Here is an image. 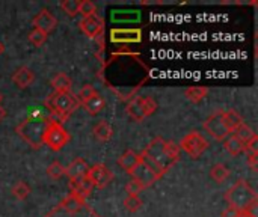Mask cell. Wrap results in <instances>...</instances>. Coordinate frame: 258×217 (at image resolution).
I'll use <instances>...</instances> for the list:
<instances>
[{
    "label": "cell",
    "instance_id": "8992f818",
    "mask_svg": "<svg viewBox=\"0 0 258 217\" xmlns=\"http://www.w3.org/2000/svg\"><path fill=\"white\" fill-rule=\"evenodd\" d=\"M71 136L65 130V127L56 121H48L44 134H42V143L47 145L51 151H60L65 145H68Z\"/></svg>",
    "mask_w": 258,
    "mask_h": 217
},
{
    "label": "cell",
    "instance_id": "ac0fdd59",
    "mask_svg": "<svg viewBox=\"0 0 258 217\" xmlns=\"http://www.w3.org/2000/svg\"><path fill=\"white\" fill-rule=\"evenodd\" d=\"M141 20V12L135 9L127 11H112L110 21L112 23H138Z\"/></svg>",
    "mask_w": 258,
    "mask_h": 217
},
{
    "label": "cell",
    "instance_id": "74e56055",
    "mask_svg": "<svg viewBox=\"0 0 258 217\" xmlns=\"http://www.w3.org/2000/svg\"><path fill=\"white\" fill-rule=\"evenodd\" d=\"M222 217H242V211H239L233 207H228L222 211Z\"/></svg>",
    "mask_w": 258,
    "mask_h": 217
},
{
    "label": "cell",
    "instance_id": "b9f144b4",
    "mask_svg": "<svg viewBox=\"0 0 258 217\" xmlns=\"http://www.w3.org/2000/svg\"><path fill=\"white\" fill-rule=\"evenodd\" d=\"M2 101H3V95L0 94V106H2Z\"/></svg>",
    "mask_w": 258,
    "mask_h": 217
},
{
    "label": "cell",
    "instance_id": "ab89813d",
    "mask_svg": "<svg viewBox=\"0 0 258 217\" xmlns=\"http://www.w3.org/2000/svg\"><path fill=\"white\" fill-rule=\"evenodd\" d=\"M5 116H6V110H5V109H3V107L0 106V122H2L3 119H5Z\"/></svg>",
    "mask_w": 258,
    "mask_h": 217
},
{
    "label": "cell",
    "instance_id": "4fadbf2b",
    "mask_svg": "<svg viewBox=\"0 0 258 217\" xmlns=\"http://www.w3.org/2000/svg\"><path fill=\"white\" fill-rule=\"evenodd\" d=\"M128 175H132L133 177V180L135 181H138L144 189H147V187H150L151 184H154L157 180H160L142 160H139V163L135 166V169L128 174Z\"/></svg>",
    "mask_w": 258,
    "mask_h": 217
},
{
    "label": "cell",
    "instance_id": "cb8c5ba5",
    "mask_svg": "<svg viewBox=\"0 0 258 217\" xmlns=\"http://www.w3.org/2000/svg\"><path fill=\"white\" fill-rule=\"evenodd\" d=\"M230 174H231L230 169H228L224 163H216V165H213L212 169H210V178H212L213 181H216L218 184L227 181V180L230 178Z\"/></svg>",
    "mask_w": 258,
    "mask_h": 217
},
{
    "label": "cell",
    "instance_id": "6da1fadb",
    "mask_svg": "<svg viewBox=\"0 0 258 217\" xmlns=\"http://www.w3.org/2000/svg\"><path fill=\"white\" fill-rule=\"evenodd\" d=\"M147 157H150L165 174L180 162V148L174 142L165 140L162 137H154L150 145L142 151Z\"/></svg>",
    "mask_w": 258,
    "mask_h": 217
},
{
    "label": "cell",
    "instance_id": "9a60e30c",
    "mask_svg": "<svg viewBox=\"0 0 258 217\" xmlns=\"http://www.w3.org/2000/svg\"><path fill=\"white\" fill-rule=\"evenodd\" d=\"M33 82H35V73L29 66H20L12 74V83L20 89L29 88Z\"/></svg>",
    "mask_w": 258,
    "mask_h": 217
},
{
    "label": "cell",
    "instance_id": "7402d4cb",
    "mask_svg": "<svg viewBox=\"0 0 258 217\" xmlns=\"http://www.w3.org/2000/svg\"><path fill=\"white\" fill-rule=\"evenodd\" d=\"M92 133H94V136H95L97 140H100V142H109L112 139V136H113V128H112V125L107 121H100V122H97L94 125Z\"/></svg>",
    "mask_w": 258,
    "mask_h": 217
},
{
    "label": "cell",
    "instance_id": "8d00e7d4",
    "mask_svg": "<svg viewBox=\"0 0 258 217\" xmlns=\"http://www.w3.org/2000/svg\"><path fill=\"white\" fill-rule=\"evenodd\" d=\"M246 156H251V154H258V136L252 137L246 145H245V153Z\"/></svg>",
    "mask_w": 258,
    "mask_h": 217
},
{
    "label": "cell",
    "instance_id": "44dd1931",
    "mask_svg": "<svg viewBox=\"0 0 258 217\" xmlns=\"http://www.w3.org/2000/svg\"><path fill=\"white\" fill-rule=\"evenodd\" d=\"M139 160H141V154H138V153L133 151V150H127V151L118 159V165H119L127 174H130V172L135 169V166L139 163Z\"/></svg>",
    "mask_w": 258,
    "mask_h": 217
},
{
    "label": "cell",
    "instance_id": "7bdbcfd3",
    "mask_svg": "<svg viewBox=\"0 0 258 217\" xmlns=\"http://www.w3.org/2000/svg\"><path fill=\"white\" fill-rule=\"evenodd\" d=\"M242 217H245V216H243V214H242Z\"/></svg>",
    "mask_w": 258,
    "mask_h": 217
},
{
    "label": "cell",
    "instance_id": "4dcf8cb0",
    "mask_svg": "<svg viewBox=\"0 0 258 217\" xmlns=\"http://www.w3.org/2000/svg\"><path fill=\"white\" fill-rule=\"evenodd\" d=\"M97 12V6L94 2L91 0H82L79 2V14H82L83 17H91V15H95Z\"/></svg>",
    "mask_w": 258,
    "mask_h": 217
},
{
    "label": "cell",
    "instance_id": "d6a6232c",
    "mask_svg": "<svg viewBox=\"0 0 258 217\" xmlns=\"http://www.w3.org/2000/svg\"><path fill=\"white\" fill-rule=\"evenodd\" d=\"M97 94V91H95V88L92 86V85H85L80 91H79V94H77V101H79V104H83L85 101H88L91 97H94Z\"/></svg>",
    "mask_w": 258,
    "mask_h": 217
},
{
    "label": "cell",
    "instance_id": "2e32d148",
    "mask_svg": "<svg viewBox=\"0 0 258 217\" xmlns=\"http://www.w3.org/2000/svg\"><path fill=\"white\" fill-rule=\"evenodd\" d=\"M70 189H71L70 193H73V195H76V196H79V198H82V199H86V198L91 196V193H92V190H94V186H92V184L89 183V180L85 177V178L71 181V183H70Z\"/></svg>",
    "mask_w": 258,
    "mask_h": 217
},
{
    "label": "cell",
    "instance_id": "83f0119b",
    "mask_svg": "<svg viewBox=\"0 0 258 217\" xmlns=\"http://www.w3.org/2000/svg\"><path fill=\"white\" fill-rule=\"evenodd\" d=\"M12 195L15 199L18 201H26L27 196L30 195V187L24 183V181H18L17 184H14L12 187Z\"/></svg>",
    "mask_w": 258,
    "mask_h": 217
},
{
    "label": "cell",
    "instance_id": "7a4b0ae2",
    "mask_svg": "<svg viewBox=\"0 0 258 217\" xmlns=\"http://www.w3.org/2000/svg\"><path fill=\"white\" fill-rule=\"evenodd\" d=\"M45 217H100L88 204L73 193H68Z\"/></svg>",
    "mask_w": 258,
    "mask_h": 217
},
{
    "label": "cell",
    "instance_id": "ba28073f",
    "mask_svg": "<svg viewBox=\"0 0 258 217\" xmlns=\"http://www.w3.org/2000/svg\"><path fill=\"white\" fill-rule=\"evenodd\" d=\"M203 127H204V130H206L207 133H210V136H212L213 139H216V140H225V139L231 134V131H230V128L227 127L225 119H224V110H216L213 115H210V116L204 121Z\"/></svg>",
    "mask_w": 258,
    "mask_h": 217
},
{
    "label": "cell",
    "instance_id": "e575fe53",
    "mask_svg": "<svg viewBox=\"0 0 258 217\" xmlns=\"http://www.w3.org/2000/svg\"><path fill=\"white\" fill-rule=\"evenodd\" d=\"M142 104H144V110H145V115L147 118L151 116L153 113H156L157 110V103L153 97H142Z\"/></svg>",
    "mask_w": 258,
    "mask_h": 217
},
{
    "label": "cell",
    "instance_id": "7c38bea8",
    "mask_svg": "<svg viewBox=\"0 0 258 217\" xmlns=\"http://www.w3.org/2000/svg\"><path fill=\"white\" fill-rule=\"evenodd\" d=\"M32 26L33 29H39L42 30L44 33H51L56 26H57V18L48 11V9H41L33 18H32Z\"/></svg>",
    "mask_w": 258,
    "mask_h": 217
},
{
    "label": "cell",
    "instance_id": "f546056e",
    "mask_svg": "<svg viewBox=\"0 0 258 217\" xmlns=\"http://www.w3.org/2000/svg\"><path fill=\"white\" fill-rule=\"evenodd\" d=\"M47 175L51 180H60L65 175V168L59 162H53L47 168Z\"/></svg>",
    "mask_w": 258,
    "mask_h": 217
},
{
    "label": "cell",
    "instance_id": "52a82bcc",
    "mask_svg": "<svg viewBox=\"0 0 258 217\" xmlns=\"http://www.w3.org/2000/svg\"><path fill=\"white\" fill-rule=\"evenodd\" d=\"M178 148H180V151H184L189 157H192V159H200V157L207 151L209 142H207V139H206L201 133H198V131H190V133H187V134L181 139Z\"/></svg>",
    "mask_w": 258,
    "mask_h": 217
},
{
    "label": "cell",
    "instance_id": "1f68e13d",
    "mask_svg": "<svg viewBox=\"0 0 258 217\" xmlns=\"http://www.w3.org/2000/svg\"><path fill=\"white\" fill-rule=\"evenodd\" d=\"M60 9L67 15L76 17L79 14V2L77 0H63V2H60Z\"/></svg>",
    "mask_w": 258,
    "mask_h": 217
},
{
    "label": "cell",
    "instance_id": "9c48e42d",
    "mask_svg": "<svg viewBox=\"0 0 258 217\" xmlns=\"http://www.w3.org/2000/svg\"><path fill=\"white\" fill-rule=\"evenodd\" d=\"M86 178L89 180V183L94 187L104 189L113 181V174L110 172V169L106 165L98 163V165H94L92 168H89Z\"/></svg>",
    "mask_w": 258,
    "mask_h": 217
},
{
    "label": "cell",
    "instance_id": "ffe728a7",
    "mask_svg": "<svg viewBox=\"0 0 258 217\" xmlns=\"http://www.w3.org/2000/svg\"><path fill=\"white\" fill-rule=\"evenodd\" d=\"M80 106L85 109L86 113H89L91 116H95V115H98V113L106 107V101H104V98L97 92L94 97H91L88 101H85V103L80 104Z\"/></svg>",
    "mask_w": 258,
    "mask_h": 217
},
{
    "label": "cell",
    "instance_id": "603a6c76",
    "mask_svg": "<svg viewBox=\"0 0 258 217\" xmlns=\"http://www.w3.org/2000/svg\"><path fill=\"white\" fill-rule=\"evenodd\" d=\"M224 148H225V151H228L234 157H237V156H240V154L245 153V145L236 136H233V134H230L224 140Z\"/></svg>",
    "mask_w": 258,
    "mask_h": 217
},
{
    "label": "cell",
    "instance_id": "f35d334b",
    "mask_svg": "<svg viewBox=\"0 0 258 217\" xmlns=\"http://www.w3.org/2000/svg\"><path fill=\"white\" fill-rule=\"evenodd\" d=\"M246 162H248V166L252 169V171H257L258 166V154H251V156H246Z\"/></svg>",
    "mask_w": 258,
    "mask_h": 217
},
{
    "label": "cell",
    "instance_id": "5bb4252c",
    "mask_svg": "<svg viewBox=\"0 0 258 217\" xmlns=\"http://www.w3.org/2000/svg\"><path fill=\"white\" fill-rule=\"evenodd\" d=\"M88 171H89V166H88V163L85 162V159L77 157V159H74V160L65 168V175H67L71 181H76V180L85 178V177L88 175Z\"/></svg>",
    "mask_w": 258,
    "mask_h": 217
},
{
    "label": "cell",
    "instance_id": "f1b7e54d",
    "mask_svg": "<svg viewBox=\"0 0 258 217\" xmlns=\"http://www.w3.org/2000/svg\"><path fill=\"white\" fill-rule=\"evenodd\" d=\"M47 38H48V35L44 33V32L39 30V29H32L30 33H29V36H27L29 42H30L32 45H35V47H41V45L47 41Z\"/></svg>",
    "mask_w": 258,
    "mask_h": 217
},
{
    "label": "cell",
    "instance_id": "d6986e66",
    "mask_svg": "<svg viewBox=\"0 0 258 217\" xmlns=\"http://www.w3.org/2000/svg\"><path fill=\"white\" fill-rule=\"evenodd\" d=\"M51 88L54 89V94H68L71 92L73 80L65 73H59L51 79Z\"/></svg>",
    "mask_w": 258,
    "mask_h": 217
},
{
    "label": "cell",
    "instance_id": "8fae6325",
    "mask_svg": "<svg viewBox=\"0 0 258 217\" xmlns=\"http://www.w3.org/2000/svg\"><path fill=\"white\" fill-rule=\"evenodd\" d=\"M110 42L113 44H135L142 41V30L141 29H112Z\"/></svg>",
    "mask_w": 258,
    "mask_h": 217
},
{
    "label": "cell",
    "instance_id": "484cf974",
    "mask_svg": "<svg viewBox=\"0 0 258 217\" xmlns=\"http://www.w3.org/2000/svg\"><path fill=\"white\" fill-rule=\"evenodd\" d=\"M224 119H225V124H227V127L230 128L231 133H233L240 124H243V118H242L240 113H237L234 109L224 110Z\"/></svg>",
    "mask_w": 258,
    "mask_h": 217
},
{
    "label": "cell",
    "instance_id": "5b68a950",
    "mask_svg": "<svg viewBox=\"0 0 258 217\" xmlns=\"http://www.w3.org/2000/svg\"><path fill=\"white\" fill-rule=\"evenodd\" d=\"M47 106L51 112V121L56 122H62L63 119H67L80 104L77 101V98L68 92V94H51L47 100Z\"/></svg>",
    "mask_w": 258,
    "mask_h": 217
},
{
    "label": "cell",
    "instance_id": "60d3db41",
    "mask_svg": "<svg viewBox=\"0 0 258 217\" xmlns=\"http://www.w3.org/2000/svg\"><path fill=\"white\" fill-rule=\"evenodd\" d=\"M3 51H5V45H3V44L0 42V54H2Z\"/></svg>",
    "mask_w": 258,
    "mask_h": 217
},
{
    "label": "cell",
    "instance_id": "836d02e7",
    "mask_svg": "<svg viewBox=\"0 0 258 217\" xmlns=\"http://www.w3.org/2000/svg\"><path fill=\"white\" fill-rule=\"evenodd\" d=\"M142 207V199L139 196H127L124 199V208L130 213H136Z\"/></svg>",
    "mask_w": 258,
    "mask_h": 217
},
{
    "label": "cell",
    "instance_id": "d590c367",
    "mask_svg": "<svg viewBox=\"0 0 258 217\" xmlns=\"http://www.w3.org/2000/svg\"><path fill=\"white\" fill-rule=\"evenodd\" d=\"M142 190H144V187L138 181H135V180H132V181H128L125 184V193H127V196H139V193Z\"/></svg>",
    "mask_w": 258,
    "mask_h": 217
},
{
    "label": "cell",
    "instance_id": "30bf717a",
    "mask_svg": "<svg viewBox=\"0 0 258 217\" xmlns=\"http://www.w3.org/2000/svg\"><path fill=\"white\" fill-rule=\"evenodd\" d=\"M79 27L80 30L91 39L94 38H98L103 35V29H104V21L103 18H100L97 14L95 15H91V17H83L80 21H79Z\"/></svg>",
    "mask_w": 258,
    "mask_h": 217
},
{
    "label": "cell",
    "instance_id": "4316f807",
    "mask_svg": "<svg viewBox=\"0 0 258 217\" xmlns=\"http://www.w3.org/2000/svg\"><path fill=\"white\" fill-rule=\"evenodd\" d=\"M233 133H234L233 136H236V137H237L243 145H246L252 137H255V136H257V134L254 133V130H252L249 125H246L245 122H243V124H240V125L233 131Z\"/></svg>",
    "mask_w": 258,
    "mask_h": 217
},
{
    "label": "cell",
    "instance_id": "e0dca14e",
    "mask_svg": "<svg viewBox=\"0 0 258 217\" xmlns=\"http://www.w3.org/2000/svg\"><path fill=\"white\" fill-rule=\"evenodd\" d=\"M125 112L132 119H135L138 122H142L147 118L145 110H144V104H142V97H133L128 101V104L125 107Z\"/></svg>",
    "mask_w": 258,
    "mask_h": 217
},
{
    "label": "cell",
    "instance_id": "3957f363",
    "mask_svg": "<svg viewBox=\"0 0 258 217\" xmlns=\"http://www.w3.org/2000/svg\"><path fill=\"white\" fill-rule=\"evenodd\" d=\"M48 121H50V118H45L42 115L39 116L38 113H33L30 118H27L21 124H18L15 131L32 148H39V147H42V134H44V130H45Z\"/></svg>",
    "mask_w": 258,
    "mask_h": 217
},
{
    "label": "cell",
    "instance_id": "277c9868",
    "mask_svg": "<svg viewBox=\"0 0 258 217\" xmlns=\"http://www.w3.org/2000/svg\"><path fill=\"white\" fill-rule=\"evenodd\" d=\"M225 201L228 202L230 207L239 210V211H245L251 204L257 202V193L255 190L245 181V180H239L237 183H234L227 192H225Z\"/></svg>",
    "mask_w": 258,
    "mask_h": 217
},
{
    "label": "cell",
    "instance_id": "d4e9b609",
    "mask_svg": "<svg viewBox=\"0 0 258 217\" xmlns=\"http://www.w3.org/2000/svg\"><path fill=\"white\" fill-rule=\"evenodd\" d=\"M209 89L204 86H190L184 91V97L192 103H200L207 97Z\"/></svg>",
    "mask_w": 258,
    "mask_h": 217
}]
</instances>
